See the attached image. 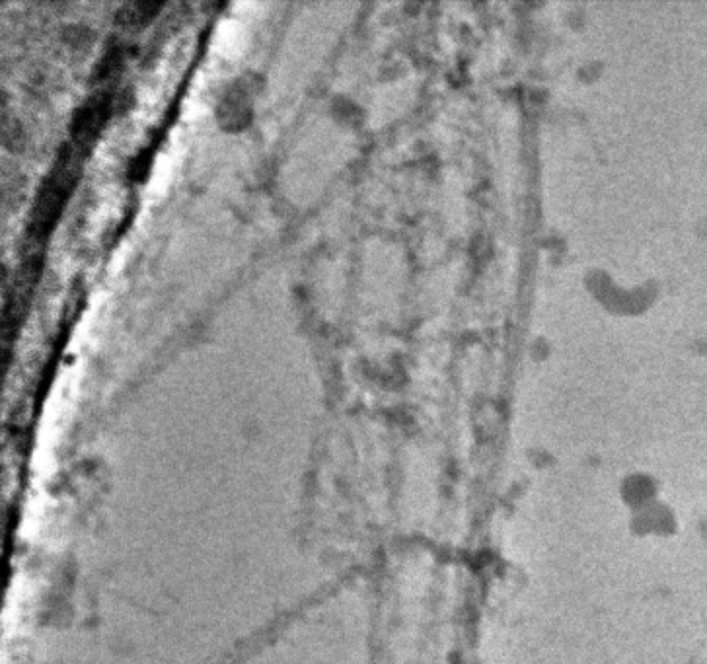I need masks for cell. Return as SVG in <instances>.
<instances>
[{
	"label": "cell",
	"mask_w": 707,
	"mask_h": 664,
	"mask_svg": "<svg viewBox=\"0 0 707 664\" xmlns=\"http://www.w3.org/2000/svg\"><path fill=\"white\" fill-rule=\"evenodd\" d=\"M69 176H71L69 168L57 166L55 170H51L49 178L41 185L36 199V209H34V222L39 230H47L51 222L57 219L59 211L63 209V203L71 189Z\"/></svg>",
	"instance_id": "cell-1"
},
{
	"label": "cell",
	"mask_w": 707,
	"mask_h": 664,
	"mask_svg": "<svg viewBox=\"0 0 707 664\" xmlns=\"http://www.w3.org/2000/svg\"><path fill=\"white\" fill-rule=\"evenodd\" d=\"M110 113V98L108 96H94L90 98L80 110L76 111L75 123H73V135L78 141L92 139L102 123L106 121Z\"/></svg>",
	"instance_id": "cell-2"
},
{
	"label": "cell",
	"mask_w": 707,
	"mask_h": 664,
	"mask_svg": "<svg viewBox=\"0 0 707 664\" xmlns=\"http://www.w3.org/2000/svg\"><path fill=\"white\" fill-rule=\"evenodd\" d=\"M223 113V123H230L236 127H242L248 117H250V96L246 92V86L236 84L223 98V106L219 108Z\"/></svg>",
	"instance_id": "cell-3"
},
{
	"label": "cell",
	"mask_w": 707,
	"mask_h": 664,
	"mask_svg": "<svg viewBox=\"0 0 707 664\" xmlns=\"http://www.w3.org/2000/svg\"><path fill=\"white\" fill-rule=\"evenodd\" d=\"M160 8V2H147V0H137V2H127L119 8L117 12V22L127 24V26H135L141 24L145 20H149L150 16Z\"/></svg>",
	"instance_id": "cell-4"
}]
</instances>
